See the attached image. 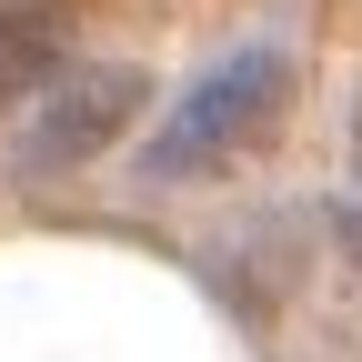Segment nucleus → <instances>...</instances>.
<instances>
[{"label": "nucleus", "mask_w": 362, "mask_h": 362, "mask_svg": "<svg viewBox=\"0 0 362 362\" xmlns=\"http://www.w3.org/2000/svg\"><path fill=\"white\" fill-rule=\"evenodd\" d=\"M30 81H51V21L0 11V101H21Z\"/></svg>", "instance_id": "3"}, {"label": "nucleus", "mask_w": 362, "mask_h": 362, "mask_svg": "<svg viewBox=\"0 0 362 362\" xmlns=\"http://www.w3.org/2000/svg\"><path fill=\"white\" fill-rule=\"evenodd\" d=\"M292 51L282 40H242V51H221L192 90H181V111L161 121V141H151V181H202L221 161H242L272 141V121L292 111Z\"/></svg>", "instance_id": "1"}, {"label": "nucleus", "mask_w": 362, "mask_h": 362, "mask_svg": "<svg viewBox=\"0 0 362 362\" xmlns=\"http://www.w3.org/2000/svg\"><path fill=\"white\" fill-rule=\"evenodd\" d=\"M141 71L131 61H81V71H51V81H30V101H21V131H11V171L30 181H51V171H81L90 151H111L131 111H141Z\"/></svg>", "instance_id": "2"}, {"label": "nucleus", "mask_w": 362, "mask_h": 362, "mask_svg": "<svg viewBox=\"0 0 362 362\" xmlns=\"http://www.w3.org/2000/svg\"><path fill=\"white\" fill-rule=\"evenodd\" d=\"M332 232L362 252V81H352V111H342V181H332Z\"/></svg>", "instance_id": "4"}]
</instances>
